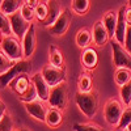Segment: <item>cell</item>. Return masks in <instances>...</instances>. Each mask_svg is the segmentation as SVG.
I'll return each instance as SVG.
<instances>
[{
    "instance_id": "cell-9",
    "label": "cell",
    "mask_w": 131,
    "mask_h": 131,
    "mask_svg": "<svg viewBox=\"0 0 131 131\" xmlns=\"http://www.w3.org/2000/svg\"><path fill=\"white\" fill-rule=\"evenodd\" d=\"M9 21H10V26H12V33L15 36H17L20 39L24 37V34L28 31V29L31 25V23H29V21L21 15L20 10L16 13L9 15Z\"/></svg>"
},
{
    "instance_id": "cell-29",
    "label": "cell",
    "mask_w": 131,
    "mask_h": 131,
    "mask_svg": "<svg viewBox=\"0 0 131 131\" xmlns=\"http://www.w3.org/2000/svg\"><path fill=\"white\" fill-rule=\"evenodd\" d=\"M38 93H37V89H36V86H34V84H33V81H31V85H30V88L23 94V96H20L18 97V100L20 101H23L24 104H26V102H31V101H36V100H38Z\"/></svg>"
},
{
    "instance_id": "cell-32",
    "label": "cell",
    "mask_w": 131,
    "mask_h": 131,
    "mask_svg": "<svg viewBox=\"0 0 131 131\" xmlns=\"http://www.w3.org/2000/svg\"><path fill=\"white\" fill-rule=\"evenodd\" d=\"M130 123H131V105L125 107L122 117H121V121H119V123L117 126V130H125Z\"/></svg>"
},
{
    "instance_id": "cell-34",
    "label": "cell",
    "mask_w": 131,
    "mask_h": 131,
    "mask_svg": "<svg viewBox=\"0 0 131 131\" xmlns=\"http://www.w3.org/2000/svg\"><path fill=\"white\" fill-rule=\"evenodd\" d=\"M20 12H21V15H23L29 23H33V20L36 18V15H34V9L33 8H30L29 5H26L25 3H24V5L21 7V9H20Z\"/></svg>"
},
{
    "instance_id": "cell-35",
    "label": "cell",
    "mask_w": 131,
    "mask_h": 131,
    "mask_svg": "<svg viewBox=\"0 0 131 131\" xmlns=\"http://www.w3.org/2000/svg\"><path fill=\"white\" fill-rule=\"evenodd\" d=\"M125 49L131 54V25H127L126 30V37H125Z\"/></svg>"
},
{
    "instance_id": "cell-44",
    "label": "cell",
    "mask_w": 131,
    "mask_h": 131,
    "mask_svg": "<svg viewBox=\"0 0 131 131\" xmlns=\"http://www.w3.org/2000/svg\"><path fill=\"white\" fill-rule=\"evenodd\" d=\"M117 131H127V130H126V128H125V130H117Z\"/></svg>"
},
{
    "instance_id": "cell-24",
    "label": "cell",
    "mask_w": 131,
    "mask_h": 131,
    "mask_svg": "<svg viewBox=\"0 0 131 131\" xmlns=\"http://www.w3.org/2000/svg\"><path fill=\"white\" fill-rule=\"evenodd\" d=\"M131 81V70L128 68H115L114 71V83L118 86H122Z\"/></svg>"
},
{
    "instance_id": "cell-15",
    "label": "cell",
    "mask_w": 131,
    "mask_h": 131,
    "mask_svg": "<svg viewBox=\"0 0 131 131\" xmlns=\"http://www.w3.org/2000/svg\"><path fill=\"white\" fill-rule=\"evenodd\" d=\"M127 5H122L118 9V20H117V28H115V33H114V39L125 45V37H126V30H127V23L125 20V10H126Z\"/></svg>"
},
{
    "instance_id": "cell-37",
    "label": "cell",
    "mask_w": 131,
    "mask_h": 131,
    "mask_svg": "<svg viewBox=\"0 0 131 131\" xmlns=\"http://www.w3.org/2000/svg\"><path fill=\"white\" fill-rule=\"evenodd\" d=\"M5 114H7V106H5L4 101L0 98V119H2Z\"/></svg>"
},
{
    "instance_id": "cell-18",
    "label": "cell",
    "mask_w": 131,
    "mask_h": 131,
    "mask_svg": "<svg viewBox=\"0 0 131 131\" xmlns=\"http://www.w3.org/2000/svg\"><path fill=\"white\" fill-rule=\"evenodd\" d=\"M63 110L57 107H49L47 109V113H46V121L45 123L50 127V128H57L63 123Z\"/></svg>"
},
{
    "instance_id": "cell-1",
    "label": "cell",
    "mask_w": 131,
    "mask_h": 131,
    "mask_svg": "<svg viewBox=\"0 0 131 131\" xmlns=\"http://www.w3.org/2000/svg\"><path fill=\"white\" fill-rule=\"evenodd\" d=\"M75 102L86 118H93L98 109V94L94 91L86 93L78 92L75 96Z\"/></svg>"
},
{
    "instance_id": "cell-13",
    "label": "cell",
    "mask_w": 131,
    "mask_h": 131,
    "mask_svg": "<svg viewBox=\"0 0 131 131\" xmlns=\"http://www.w3.org/2000/svg\"><path fill=\"white\" fill-rule=\"evenodd\" d=\"M100 58H98V52L93 47H86L81 52V64L86 70V72L94 71L98 66Z\"/></svg>"
},
{
    "instance_id": "cell-30",
    "label": "cell",
    "mask_w": 131,
    "mask_h": 131,
    "mask_svg": "<svg viewBox=\"0 0 131 131\" xmlns=\"http://www.w3.org/2000/svg\"><path fill=\"white\" fill-rule=\"evenodd\" d=\"M13 64H15V60H12L8 55H5V54L2 51V49H0V75L5 73Z\"/></svg>"
},
{
    "instance_id": "cell-14",
    "label": "cell",
    "mask_w": 131,
    "mask_h": 131,
    "mask_svg": "<svg viewBox=\"0 0 131 131\" xmlns=\"http://www.w3.org/2000/svg\"><path fill=\"white\" fill-rule=\"evenodd\" d=\"M92 37H93V43L97 47H102L105 43L109 41L110 36L102 23V20H97L93 24V29H92Z\"/></svg>"
},
{
    "instance_id": "cell-10",
    "label": "cell",
    "mask_w": 131,
    "mask_h": 131,
    "mask_svg": "<svg viewBox=\"0 0 131 131\" xmlns=\"http://www.w3.org/2000/svg\"><path fill=\"white\" fill-rule=\"evenodd\" d=\"M23 42V50H24V58H30L34 54L37 49V33H36V25L31 23L28 31L21 38Z\"/></svg>"
},
{
    "instance_id": "cell-38",
    "label": "cell",
    "mask_w": 131,
    "mask_h": 131,
    "mask_svg": "<svg viewBox=\"0 0 131 131\" xmlns=\"http://www.w3.org/2000/svg\"><path fill=\"white\" fill-rule=\"evenodd\" d=\"M25 4L29 5L30 8H33V9H36V7L39 4V0H25Z\"/></svg>"
},
{
    "instance_id": "cell-6",
    "label": "cell",
    "mask_w": 131,
    "mask_h": 131,
    "mask_svg": "<svg viewBox=\"0 0 131 131\" xmlns=\"http://www.w3.org/2000/svg\"><path fill=\"white\" fill-rule=\"evenodd\" d=\"M112 54L113 64L115 68H128L131 70V54L125 49L123 45L112 39Z\"/></svg>"
},
{
    "instance_id": "cell-43",
    "label": "cell",
    "mask_w": 131,
    "mask_h": 131,
    "mask_svg": "<svg viewBox=\"0 0 131 131\" xmlns=\"http://www.w3.org/2000/svg\"><path fill=\"white\" fill-rule=\"evenodd\" d=\"M127 5H128V7L131 8V0H128V3H127Z\"/></svg>"
},
{
    "instance_id": "cell-31",
    "label": "cell",
    "mask_w": 131,
    "mask_h": 131,
    "mask_svg": "<svg viewBox=\"0 0 131 131\" xmlns=\"http://www.w3.org/2000/svg\"><path fill=\"white\" fill-rule=\"evenodd\" d=\"M75 131H106L101 126H98L93 122H86V123H75L73 125Z\"/></svg>"
},
{
    "instance_id": "cell-5",
    "label": "cell",
    "mask_w": 131,
    "mask_h": 131,
    "mask_svg": "<svg viewBox=\"0 0 131 131\" xmlns=\"http://www.w3.org/2000/svg\"><path fill=\"white\" fill-rule=\"evenodd\" d=\"M47 102L51 107H57V109H60V110H64L66 106H67V102H68V88H67L66 81L52 86L50 91Z\"/></svg>"
},
{
    "instance_id": "cell-12",
    "label": "cell",
    "mask_w": 131,
    "mask_h": 131,
    "mask_svg": "<svg viewBox=\"0 0 131 131\" xmlns=\"http://www.w3.org/2000/svg\"><path fill=\"white\" fill-rule=\"evenodd\" d=\"M30 79H31L33 84H34L36 89H37V93H38L39 100L47 102L49 96H50V91H51V86L47 84V81L45 80V78L42 76L41 71H39V72H36L34 75H31Z\"/></svg>"
},
{
    "instance_id": "cell-20",
    "label": "cell",
    "mask_w": 131,
    "mask_h": 131,
    "mask_svg": "<svg viewBox=\"0 0 131 131\" xmlns=\"http://www.w3.org/2000/svg\"><path fill=\"white\" fill-rule=\"evenodd\" d=\"M93 41V37H92V31L88 29V28H81L78 33H76V37H75V42L78 47L80 49H86L89 47L91 42Z\"/></svg>"
},
{
    "instance_id": "cell-11",
    "label": "cell",
    "mask_w": 131,
    "mask_h": 131,
    "mask_svg": "<svg viewBox=\"0 0 131 131\" xmlns=\"http://www.w3.org/2000/svg\"><path fill=\"white\" fill-rule=\"evenodd\" d=\"M25 105V109L26 112L39 122H45L46 121V113H47V109L46 105H45V101L42 100H36V101H31V102H26L24 104Z\"/></svg>"
},
{
    "instance_id": "cell-41",
    "label": "cell",
    "mask_w": 131,
    "mask_h": 131,
    "mask_svg": "<svg viewBox=\"0 0 131 131\" xmlns=\"http://www.w3.org/2000/svg\"><path fill=\"white\" fill-rule=\"evenodd\" d=\"M126 130H127V131H131V123H130V125L126 127Z\"/></svg>"
},
{
    "instance_id": "cell-40",
    "label": "cell",
    "mask_w": 131,
    "mask_h": 131,
    "mask_svg": "<svg viewBox=\"0 0 131 131\" xmlns=\"http://www.w3.org/2000/svg\"><path fill=\"white\" fill-rule=\"evenodd\" d=\"M20 131H30V130H29V128H26V127H23Z\"/></svg>"
},
{
    "instance_id": "cell-25",
    "label": "cell",
    "mask_w": 131,
    "mask_h": 131,
    "mask_svg": "<svg viewBox=\"0 0 131 131\" xmlns=\"http://www.w3.org/2000/svg\"><path fill=\"white\" fill-rule=\"evenodd\" d=\"M72 12L76 15L84 16L89 12L91 9V0H72L71 3Z\"/></svg>"
},
{
    "instance_id": "cell-7",
    "label": "cell",
    "mask_w": 131,
    "mask_h": 131,
    "mask_svg": "<svg viewBox=\"0 0 131 131\" xmlns=\"http://www.w3.org/2000/svg\"><path fill=\"white\" fill-rule=\"evenodd\" d=\"M71 21H72V13H71V9L66 8L63 9V12L60 13V16L57 18V21L54 23L51 26L47 28L49 33L55 37H62L67 33L70 25H71Z\"/></svg>"
},
{
    "instance_id": "cell-27",
    "label": "cell",
    "mask_w": 131,
    "mask_h": 131,
    "mask_svg": "<svg viewBox=\"0 0 131 131\" xmlns=\"http://www.w3.org/2000/svg\"><path fill=\"white\" fill-rule=\"evenodd\" d=\"M0 31L4 36H10L12 33V26H10V21H9V16L5 15L2 9H0Z\"/></svg>"
},
{
    "instance_id": "cell-19",
    "label": "cell",
    "mask_w": 131,
    "mask_h": 131,
    "mask_svg": "<svg viewBox=\"0 0 131 131\" xmlns=\"http://www.w3.org/2000/svg\"><path fill=\"white\" fill-rule=\"evenodd\" d=\"M117 20H118V10L110 9L106 10L102 16V23L109 33L110 38H114V33H115V28H117Z\"/></svg>"
},
{
    "instance_id": "cell-26",
    "label": "cell",
    "mask_w": 131,
    "mask_h": 131,
    "mask_svg": "<svg viewBox=\"0 0 131 131\" xmlns=\"http://www.w3.org/2000/svg\"><path fill=\"white\" fill-rule=\"evenodd\" d=\"M119 97H121V102L125 106L131 105V81L119 86Z\"/></svg>"
},
{
    "instance_id": "cell-17",
    "label": "cell",
    "mask_w": 131,
    "mask_h": 131,
    "mask_svg": "<svg viewBox=\"0 0 131 131\" xmlns=\"http://www.w3.org/2000/svg\"><path fill=\"white\" fill-rule=\"evenodd\" d=\"M47 5H49V15H47V18L45 20V23L42 24L45 28L51 26L57 21V18L60 16V13L63 12V8L59 3V0H49Z\"/></svg>"
},
{
    "instance_id": "cell-39",
    "label": "cell",
    "mask_w": 131,
    "mask_h": 131,
    "mask_svg": "<svg viewBox=\"0 0 131 131\" xmlns=\"http://www.w3.org/2000/svg\"><path fill=\"white\" fill-rule=\"evenodd\" d=\"M3 39H4V34L2 31H0V46H2V42H3Z\"/></svg>"
},
{
    "instance_id": "cell-8",
    "label": "cell",
    "mask_w": 131,
    "mask_h": 131,
    "mask_svg": "<svg viewBox=\"0 0 131 131\" xmlns=\"http://www.w3.org/2000/svg\"><path fill=\"white\" fill-rule=\"evenodd\" d=\"M41 73H42V76L45 78V80L47 81V84L51 86V88L66 81V70H64V67L59 68V67H54V66H51V64H47L41 70Z\"/></svg>"
},
{
    "instance_id": "cell-21",
    "label": "cell",
    "mask_w": 131,
    "mask_h": 131,
    "mask_svg": "<svg viewBox=\"0 0 131 131\" xmlns=\"http://www.w3.org/2000/svg\"><path fill=\"white\" fill-rule=\"evenodd\" d=\"M49 64L54 66V67H64V55L60 49H58L55 45H51L49 49Z\"/></svg>"
},
{
    "instance_id": "cell-4",
    "label": "cell",
    "mask_w": 131,
    "mask_h": 131,
    "mask_svg": "<svg viewBox=\"0 0 131 131\" xmlns=\"http://www.w3.org/2000/svg\"><path fill=\"white\" fill-rule=\"evenodd\" d=\"M125 110L123 104L117 100V98H110L104 105V118L107 125L117 127L119 121H121L122 113Z\"/></svg>"
},
{
    "instance_id": "cell-45",
    "label": "cell",
    "mask_w": 131,
    "mask_h": 131,
    "mask_svg": "<svg viewBox=\"0 0 131 131\" xmlns=\"http://www.w3.org/2000/svg\"><path fill=\"white\" fill-rule=\"evenodd\" d=\"M2 2H3V0H0V5H2Z\"/></svg>"
},
{
    "instance_id": "cell-3",
    "label": "cell",
    "mask_w": 131,
    "mask_h": 131,
    "mask_svg": "<svg viewBox=\"0 0 131 131\" xmlns=\"http://www.w3.org/2000/svg\"><path fill=\"white\" fill-rule=\"evenodd\" d=\"M2 51L8 55L12 60H21L24 59V50H23V42L21 39L15 36V34H10V36H4V39L2 42V46H0Z\"/></svg>"
},
{
    "instance_id": "cell-33",
    "label": "cell",
    "mask_w": 131,
    "mask_h": 131,
    "mask_svg": "<svg viewBox=\"0 0 131 131\" xmlns=\"http://www.w3.org/2000/svg\"><path fill=\"white\" fill-rule=\"evenodd\" d=\"M0 131H13V119L9 113L0 119Z\"/></svg>"
},
{
    "instance_id": "cell-23",
    "label": "cell",
    "mask_w": 131,
    "mask_h": 131,
    "mask_svg": "<svg viewBox=\"0 0 131 131\" xmlns=\"http://www.w3.org/2000/svg\"><path fill=\"white\" fill-rule=\"evenodd\" d=\"M25 0H3L2 5H0V9L3 10L5 15H12L16 13L21 9V7L24 5Z\"/></svg>"
},
{
    "instance_id": "cell-42",
    "label": "cell",
    "mask_w": 131,
    "mask_h": 131,
    "mask_svg": "<svg viewBox=\"0 0 131 131\" xmlns=\"http://www.w3.org/2000/svg\"><path fill=\"white\" fill-rule=\"evenodd\" d=\"M49 0H39V3H47Z\"/></svg>"
},
{
    "instance_id": "cell-28",
    "label": "cell",
    "mask_w": 131,
    "mask_h": 131,
    "mask_svg": "<svg viewBox=\"0 0 131 131\" xmlns=\"http://www.w3.org/2000/svg\"><path fill=\"white\" fill-rule=\"evenodd\" d=\"M34 15H36V20L38 21V23H41V24L45 23V20L47 18V15H49L47 3H39L34 9Z\"/></svg>"
},
{
    "instance_id": "cell-16",
    "label": "cell",
    "mask_w": 131,
    "mask_h": 131,
    "mask_svg": "<svg viewBox=\"0 0 131 131\" xmlns=\"http://www.w3.org/2000/svg\"><path fill=\"white\" fill-rule=\"evenodd\" d=\"M30 85H31L30 75L24 73V75L17 76L16 79H13L12 81H10V84H9L8 86H9V88L17 94V97H20V96H23V94L30 88Z\"/></svg>"
},
{
    "instance_id": "cell-36",
    "label": "cell",
    "mask_w": 131,
    "mask_h": 131,
    "mask_svg": "<svg viewBox=\"0 0 131 131\" xmlns=\"http://www.w3.org/2000/svg\"><path fill=\"white\" fill-rule=\"evenodd\" d=\"M125 20L127 25H131V8L128 5L126 7V10H125Z\"/></svg>"
},
{
    "instance_id": "cell-2",
    "label": "cell",
    "mask_w": 131,
    "mask_h": 131,
    "mask_svg": "<svg viewBox=\"0 0 131 131\" xmlns=\"http://www.w3.org/2000/svg\"><path fill=\"white\" fill-rule=\"evenodd\" d=\"M31 70H33V64L29 60V58H24L21 60L15 62V64L5 73L0 75V89H4L7 85L10 84V81L13 79H16L20 75H24V73L30 75Z\"/></svg>"
},
{
    "instance_id": "cell-22",
    "label": "cell",
    "mask_w": 131,
    "mask_h": 131,
    "mask_svg": "<svg viewBox=\"0 0 131 131\" xmlns=\"http://www.w3.org/2000/svg\"><path fill=\"white\" fill-rule=\"evenodd\" d=\"M93 89V76L89 72H84L79 76L78 80V92L86 93V92H92Z\"/></svg>"
}]
</instances>
